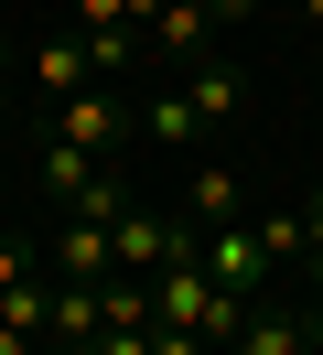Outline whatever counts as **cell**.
Here are the masks:
<instances>
[{
  "instance_id": "3",
  "label": "cell",
  "mask_w": 323,
  "mask_h": 355,
  "mask_svg": "<svg viewBox=\"0 0 323 355\" xmlns=\"http://www.w3.org/2000/svg\"><path fill=\"white\" fill-rule=\"evenodd\" d=\"M54 140H76V151H97V162H119V140H129V108L108 87H76V97H54Z\"/></svg>"
},
{
  "instance_id": "5",
  "label": "cell",
  "mask_w": 323,
  "mask_h": 355,
  "mask_svg": "<svg viewBox=\"0 0 323 355\" xmlns=\"http://www.w3.org/2000/svg\"><path fill=\"white\" fill-rule=\"evenodd\" d=\"M140 130L162 140V151H194V162H205V140H215V130H205V108H194L183 87H162V97H151V108H140Z\"/></svg>"
},
{
  "instance_id": "6",
  "label": "cell",
  "mask_w": 323,
  "mask_h": 355,
  "mask_svg": "<svg viewBox=\"0 0 323 355\" xmlns=\"http://www.w3.org/2000/svg\"><path fill=\"white\" fill-rule=\"evenodd\" d=\"M108 269H119L108 226H97V216H65V237H54V280H108Z\"/></svg>"
},
{
  "instance_id": "13",
  "label": "cell",
  "mask_w": 323,
  "mask_h": 355,
  "mask_svg": "<svg viewBox=\"0 0 323 355\" xmlns=\"http://www.w3.org/2000/svg\"><path fill=\"white\" fill-rule=\"evenodd\" d=\"M205 11H215V33H237V22L258 11V0H205Z\"/></svg>"
},
{
  "instance_id": "8",
  "label": "cell",
  "mask_w": 323,
  "mask_h": 355,
  "mask_svg": "<svg viewBox=\"0 0 323 355\" xmlns=\"http://www.w3.org/2000/svg\"><path fill=\"white\" fill-rule=\"evenodd\" d=\"M183 97L205 108V130H226V119H237V97H248V87H237V65H226V54H205V65H183Z\"/></svg>"
},
{
  "instance_id": "15",
  "label": "cell",
  "mask_w": 323,
  "mask_h": 355,
  "mask_svg": "<svg viewBox=\"0 0 323 355\" xmlns=\"http://www.w3.org/2000/svg\"><path fill=\"white\" fill-rule=\"evenodd\" d=\"M301 22H313V33H323V0H301Z\"/></svg>"
},
{
  "instance_id": "9",
  "label": "cell",
  "mask_w": 323,
  "mask_h": 355,
  "mask_svg": "<svg viewBox=\"0 0 323 355\" xmlns=\"http://www.w3.org/2000/svg\"><path fill=\"white\" fill-rule=\"evenodd\" d=\"M258 248H270V269L301 259V216H291V205H280V216H258Z\"/></svg>"
},
{
  "instance_id": "2",
  "label": "cell",
  "mask_w": 323,
  "mask_h": 355,
  "mask_svg": "<svg viewBox=\"0 0 323 355\" xmlns=\"http://www.w3.org/2000/svg\"><path fill=\"white\" fill-rule=\"evenodd\" d=\"M205 280L215 291H237V302H258V280H270V248H258V226H205Z\"/></svg>"
},
{
  "instance_id": "14",
  "label": "cell",
  "mask_w": 323,
  "mask_h": 355,
  "mask_svg": "<svg viewBox=\"0 0 323 355\" xmlns=\"http://www.w3.org/2000/svg\"><path fill=\"white\" fill-rule=\"evenodd\" d=\"M11 76H22V44H11V33H0V97H11Z\"/></svg>"
},
{
  "instance_id": "1",
  "label": "cell",
  "mask_w": 323,
  "mask_h": 355,
  "mask_svg": "<svg viewBox=\"0 0 323 355\" xmlns=\"http://www.w3.org/2000/svg\"><path fill=\"white\" fill-rule=\"evenodd\" d=\"M22 87H43V97L97 87V54H86V33H33V44H22Z\"/></svg>"
},
{
  "instance_id": "11",
  "label": "cell",
  "mask_w": 323,
  "mask_h": 355,
  "mask_svg": "<svg viewBox=\"0 0 323 355\" xmlns=\"http://www.w3.org/2000/svg\"><path fill=\"white\" fill-rule=\"evenodd\" d=\"M301 269H313V291H323V194L301 205Z\"/></svg>"
},
{
  "instance_id": "16",
  "label": "cell",
  "mask_w": 323,
  "mask_h": 355,
  "mask_svg": "<svg viewBox=\"0 0 323 355\" xmlns=\"http://www.w3.org/2000/svg\"><path fill=\"white\" fill-rule=\"evenodd\" d=\"M43 355H86V345H43Z\"/></svg>"
},
{
  "instance_id": "12",
  "label": "cell",
  "mask_w": 323,
  "mask_h": 355,
  "mask_svg": "<svg viewBox=\"0 0 323 355\" xmlns=\"http://www.w3.org/2000/svg\"><path fill=\"white\" fill-rule=\"evenodd\" d=\"M151 355H215L205 334H172V323H151Z\"/></svg>"
},
{
  "instance_id": "7",
  "label": "cell",
  "mask_w": 323,
  "mask_h": 355,
  "mask_svg": "<svg viewBox=\"0 0 323 355\" xmlns=\"http://www.w3.org/2000/svg\"><path fill=\"white\" fill-rule=\"evenodd\" d=\"M183 216L194 226H237V173L226 162H183Z\"/></svg>"
},
{
  "instance_id": "10",
  "label": "cell",
  "mask_w": 323,
  "mask_h": 355,
  "mask_svg": "<svg viewBox=\"0 0 323 355\" xmlns=\"http://www.w3.org/2000/svg\"><path fill=\"white\" fill-rule=\"evenodd\" d=\"M86 54H97V76H129V54H140V33H86Z\"/></svg>"
},
{
  "instance_id": "4",
  "label": "cell",
  "mask_w": 323,
  "mask_h": 355,
  "mask_svg": "<svg viewBox=\"0 0 323 355\" xmlns=\"http://www.w3.org/2000/svg\"><path fill=\"white\" fill-rule=\"evenodd\" d=\"M151 54H172V65H205V54H215V11H205V0H151Z\"/></svg>"
}]
</instances>
